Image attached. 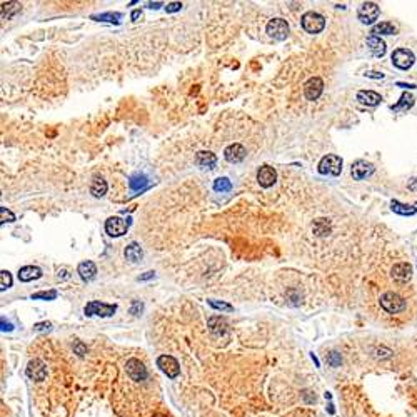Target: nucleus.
I'll return each mask as SVG.
<instances>
[{"label": "nucleus", "mask_w": 417, "mask_h": 417, "mask_svg": "<svg viewBox=\"0 0 417 417\" xmlns=\"http://www.w3.org/2000/svg\"><path fill=\"white\" fill-rule=\"evenodd\" d=\"M357 100L364 105H369V107H374V105H379L382 97L379 94L374 92V90H359L357 92Z\"/></svg>", "instance_id": "obj_20"}, {"label": "nucleus", "mask_w": 417, "mask_h": 417, "mask_svg": "<svg viewBox=\"0 0 417 417\" xmlns=\"http://www.w3.org/2000/svg\"><path fill=\"white\" fill-rule=\"evenodd\" d=\"M142 311H144V304L139 302V300H134V302H132V307H130V312L136 314V316H139V314H140Z\"/></svg>", "instance_id": "obj_40"}, {"label": "nucleus", "mask_w": 417, "mask_h": 417, "mask_svg": "<svg viewBox=\"0 0 417 417\" xmlns=\"http://www.w3.org/2000/svg\"><path fill=\"white\" fill-rule=\"evenodd\" d=\"M397 85L402 87V89H416L414 83H404V82H397Z\"/></svg>", "instance_id": "obj_46"}, {"label": "nucleus", "mask_w": 417, "mask_h": 417, "mask_svg": "<svg viewBox=\"0 0 417 417\" xmlns=\"http://www.w3.org/2000/svg\"><path fill=\"white\" fill-rule=\"evenodd\" d=\"M312 232L316 234L317 237L327 236V234H331V222H329V219H324V217H320V219H317L316 222H314Z\"/></svg>", "instance_id": "obj_25"}, {"label": "nucleus", "mask_w": 417, "mask_h": 417, "mask_svg": "<svg viewBox=\"0 0 417 417\" xmlns=\"http://www.w3.org/2000/svg\"><path fill=\"white\" fill-rule=\"evenodd\" d=\"M391 209L394 210L396 214H399V216H414V214L417 212V209L414 207V205L400 204L399 200H392L391 202Z\"/></svg>", "instance_id": "obj_29"}, {"label": "nucleus", "mask_w": 417, "mask_h": 417, "mask_svg": "<svg viewBox=\"0 0 417 417\" xmlns=\"http://www.w3.org/2000/svg\"><path fill=\"white\" fill-rule=\"evenodd\" d=\"M22 9V5L19 2H3L2 3V19H10L14 17L15 14H19Z\"/></svg>", "instance_id": "obj_30"}, {"label": "nucleus", "mask_w": 417, "mask_h": 417, "mask_svg": "<svg viewBox=\"0 0 417 417\" xmlns=\"http://www.w3.org/2000/svg\"><path fill=\"white\" fill-rule=\"evenodd\" d=\"M357 15H359L360 22L371 25V23H374L377 20V17H379V7H377V3L374 2H365L360 5Z\"/></svg>", "instance_id": "obj_10"}, {"label": "nucleus", "mask_w": 417, "mask_h": 417, "mask_svg": "<svg viewBox=\"0 0 417 417\" xmlns=\"http://www.w3.org/2000/svg\"><path fill=\"white\" fill-rule=\"evenodd\" d=\"M142 257H144V252H142L140 245H139L137 242H130V244L125 247V259L127 260L139 262V260H142Z\"/></svg>", "instance_id": "obj_24"}, {"label": "nucleus", "mask_w": 417, "mask_h": 417, "mask_svg": "<svg viewBox=\"0 0 417 417\" xmlns=\"http://www.w3.org/2000/svg\"><path fill=\"white\" fill-rule=\"evenodd\" d=\"M329 412H331V414H334V406H332V404H329Z\"/></svg>", "instance_id": "obj_50"}, {"label": "nucleus", "mask_w": 417, "mask_h": 417, "mask_svg": "<svg viewBox=\"0 0 417 417\" xmlns=\"http://www.w3.org/2000/svg\"><path fill=\"white\" fill-rule=\"evenodd\" d=\"M327 362L332 365V367H339L340 362H342V357H340V354L337 351H332L331 354L327 356Z\"/></svg>", "instance_id": "obj_37"}, {"label": "nucleus", "mask_w": 417, "mask_h": 417, "mask_svg": "<svg viewBox=\"0 0 417 417\" xmlns=\"http://www.w3.org/2000/svg\"><path fill=\"white\" fill-rule=\"evenodd\" d=\"M130 227V219H122V217H109L105 220V232L110 237H120L127 234Z\"/></svg>", "instance_id": "obj_5"}, {"label": "nucleus", "mask_w": 417, "mask_h": 417, "mask_svg": "<svg viewBox=\"0 0 417 417\" xmlns=\"http://www.w3.org/2000/svg\"><path fill=\"white\" fill-rule=\"evenodd\" d=\"M391 276H392V279H396L397 282L411 280V277H412V265L409 264V262H400V264H396L394 267L391 269Z\"/></svg>", "instance_id": "obj_15"}, {"label": "nucleus", "mask_w": 417, "mask_h": 417, "mask_svg": "<svg viewBox=\"0 0 417 417\" xmlns=\"http://www.w3.org/2000/svg\"><path fill=\"white\" fill-rule=\"evenodd\" d=\"M364 75L369 79H384V74H380V72H365Z\"/></svg>", "instance_id": "obj_42"}, {"label": "nucleus", "mask_w": 417, "mask_h": 417, "mask_svg": "<svg viewBox=\"0 0 417 417\" xmlns=\"http://www.w3.org/2000/svg\"><path fill=\"white\" fill-rule=\"evenodd\" d=\"M396 32H397V29L392 25L391 22H379V23H376V25L372 27L371 34L379 37V35H394Z\"/></svg>", "instance_id": "obj_26"}, {"label": "nucleus", "mask_w": 417, "mask_h": 417, "mask_svg": "<svg viewBox=\"0 0 417 417\" xmlns=\"http://www.w3.org/2000/svg\"><path fill=\"white\" fill-rule=\"evenodd\" d=\"M182 9V3L180 2H169L165 7V10L169 12V14H174V12H179Z\"/></svg>", "instance_id": "obj_38"}, {"label": "nucleus", "mask_w": 417, "mask_h": 417, "mask_svg": "<svg viewBox=\"0 0 417 417\" xmlns=\"http://www.w3.org/2000/svg\"><path fill=\"white\" fill-rule=\"evenodd\" d=\"M391 59H392V63H394L397 69H400V70L411 69V67L414 65V60H416L414 54H412L411 50H407V49H397V50H394L392 55H391Z\"/></svg>", "instance_id": "obj_7"}, {"label": "nucleus", "mask_w": 417, "mask_h": 417, "mask_svg": "<svg viewBox=\"0 0 417 417\" xmlns=\"http://www.w3.org/2000/svg\"><path fill=\"white\" fill-rule=\"evenodd\" d=\"M147 7H149V9H159V7H162V2H149Z\"/></svg>", "instance_id": "obj_47"}, {"label": "nucleus", "mask_w": 417, "mask_h": 417, "mask_svg": "<svg viewBox=\"0 0 417 417\" xmlns=\"http://www.w3.org/2000/svg\"><path fill=\"white\" fill-rule=\"evenodd\" d=\"M157 367L160 369L162 372L170 377V379H176V377L180 374V367H179V362L174 359L172 356H160L157 359Z\"/></svg>", "instance_id": "obj_8"}, {"label": "nucleus", "mask_w": 417, "mask_h": 417, "mask_svg": "<svg viewBox=\"0 0 417 417\" xmlns=\"http://www.w3.org/2000/svg\"><path fill=\"white\" fill-rule=\"evenodd\" d=\"M265 30H267L269 37L276 39V40H285L289 35V23L284 19H272L269 20Z\"/></svg>", "instance_id": "obj_6"}, {"label": "nucleus", "mask_w": 417, "mask_h": 417, "mask_svg": "<svg viewBox=\"0 0 417 417\" xmlns=\"http://www.w3.org/2000/svg\"><path fill=\"white\" fill-rule=\"evenodd\" d=\"M27 377L35 382H40V380L45 379L47 376V369H45V364L42 362L40 359H34L30 360L29 365H27Z\"/></svg>", "instance_id": "obj_12"}, {"label": "nucleus", "mask_w": 417, "mask_h": 417, "mask_svg": "<svg viewBox=\"0 0 417 417\" xmlns=\"http://www.w3.org/2000/svg\"><path fill=\"white\" fill-rule=\"evenodd\" d=\"M406 300L396 292H386L380 296V307L389 314H399L406 309Z\"/></svg>", "instance_id": "obj_2"}, {"label": "nucleus", "mask_w": 417, "mask_h": 417, "mask_svg": "<svg viewBox=\"0 0 417 417\" xmlns=\"http://www.w3.org/2000/svg\"><path fill=\"white\" fill-rule=\"evenodd\" d=\"M209 327H210V331H212L214 334H217V336H222V334H224L225 331H227V322H225V319L224 317H210L209 319Z\"/></svg>", "instance_id": "obj_28"}, {"label": "nucleus", "mask_w": 417, "mask_h": 417, "mask_svg": "<svg viewBox=\"0 0 417 417\" xmlns=\"http://www.w3.org/2000/svg\"><path fill=\"white\" fill-rule=\"evenodd\" d=\"M156 276V272H152V271H149V272H145V274H142L140 277H139V280H149V279H152V277Z\"/></svg>", "instance_id": "obj_43"}, {"label": "nucleus", "mask_w": 417, "mask_h": 417, "mask_svg": "<svg viewBox=\"0 0 417 417\" xmlns=\"http://www.w3.org/2000/svg\"><path fill=\"white\" fill-rule=\"evenodd\" d=\"M57 279H59V280H65V279H69V271H65V269H62V271H59Z\"/></svg>", "instance_id": "obj_44"}, {"label": "nucleus", "mask_w": 417, "mask_h": 417, "mask_svg": "<svg viewBox=\"0 0 417 417\" xmlns=\"http://www.w3.org/2000/svg\"><path fill=\"white\" fill-rule=\"evenodd\" d=\"M12 329H14V327H12V324H10V322H5V319H2V331H3V332H10Z\"/></svg>", "instance_id": "obj_45"}, {"label": "nucleus", "mask_w": 417, "mask_h": 417, "mask_svg": "<svg viewBox=\"0 0 417 417\" xmlns=\"http://www.w3.org/2000/svg\"><path fill=\"white\" fill-rule=\"evenodd\" d=\"M57 297V291H42V292H37V294H32L30 299L37 300V299H43V300H54Z\"/></svg>", "instance_id": "obj_34"}, {"label": "nucleus", "mask_w": 417, "mask_h": 417, "mask_svg": "<svg viewBox=\"0 0 417 417\" xmlns=\"http://www.w3.org/2000/svg\"><path fill=\"white\" fill-rule=\"evenodd\" d=\"M322 90H324V82H322V79H319V77H312L304 83V95L307 100H316V99H319Z\"/></svg>", "instance_id": "obj_11"}, {"label": "nucleus", "mask_w": 417, "mask_h": 417, "mask_svg": "<svg viewBox=\"0 0 417 417\" xmlns=\"http://www.w3.org/2000/svg\"><path fill=\"white\" fill-rule=\"evenodd\" d=\"M214 190L216 192H229L232 190V182L227 177H219L214 180Z\"/></svg>", "instance_id": "obj_32"}, {"label": "nucleus", "mask_w": 417, "mask_h": 417, "mask_svg": "<svg viewBox=\"0 0 417 417\" xmlns=\"http://www.w3.org/2000/svg\"><path fill=\"white\" fill-rule=\"evenodd\" d=\"M9 287H12V276L9 271H2L0 272V289L7 291Z\"/></svg>", "instance_id": "obj_35"}, {"label": "nucleus", "mask_w": 417, "mask_h": 417, "mask_svg": "<svg viewBox=\"0 0 417 417\" xmlns=\"http://www.w3.org/2000/svg\"><path fill=\"white\" fill-rule=\"evenodd\" d=\"M42 277V269L37 265H25L19 269V280L20 282H30Z\"/></svg>", "instance_id": "obj_17"}, {"label": "nucleus", "mask_w": 417, "mask_h": 417, "mask_svg": "<svg viewBox=\"0 0 417 417\" xmlns=\"http://www.w3.org/2000/svg\"><path fill=\"white\" fill-rule=\"evenodd\" d=\"M412 105H414V97L411 94L404 92L400 95V100L396 105H391V110H394V112H407Z\"/></svg>", "instance_id": "obj_23"}, {"label": "nucleus", "mask_w": 417, "mask_h": 417, "mask_svg": "<svg viewBox=\"0 0 417 417\" xmlns=\"http://www.w3.org/2000/svg\"><path fill=\"white\" fill-rule=\"evenodd\" d=\"M77 272H79V276H80L82 280L89 282V280H92L95 276H97V267H95V264L92 260H83V262L79 264Z\"/></svg>", "instance_id": "obj_21"}, {"label": "nucleus", "mask_w": 417, "mask_h": 417, "mask_svg": "<svg viewBox=\"0 0 417 417\" xmlns=\"http://www.w3.org/2000/svg\"><path fill=\"white\" fill-rule=\"evenodd\" d=\"M15 220V216L10 212L7 207H0V222L5 224V222H14Z\"/></svg>", "instance_id": "obj_36"}, {"label": "nucleus", "mask_w": 417, "mask_h": 417, "mask_svg": "<svg viewBox=\"0 0 417 417\" xmlns=\"http://www.w3.org/2000/svg\"><path fill=\"white\" fill-rule=\"evenodd\" d=\"M317 169H319V174H322V176L336 177L342 172V159L339 156H336V154H327V156H324L320 159Z\"/></svg>", "instance_id": "obj_1"}, {"label": "nucleus", "mask_w": 417, "mask_h": 417, "mask_svg": "<svg viewBox=\"0 0 417 417\" xmlns=\"http://www.w3.org/2000/svg\"><path fill=\"white\" fill-rule=\"evenodd\" d=\"M129 187L130 190H134V192H142V190H145L149 187V179H147L144 174H134L129 180Z\"/></svg>", "instance_id": "obj_22"}, {"label": "nucleus", "mask_w": 417, "mask_h": 417, "mask_svg": "<svg viewBox=\"0 0 417 417\" xmlns=\"http://www.w3.org/2000/svg\"><path fill=\"white\" fill-rule=\"evenodd\" d=\"M367 47L371 49L372 55H376V57H384V55H386V50H387L386 42L380 37H377V35H369Z\"/></svg>", "instance_id": "obj_18"}, {"label": "nucleus", "mask_w": 417, "mask_h": 417, "mask_svg": "<svg viewBox=\"0 0 417 417\" xmlns=\"http://www.w3.org/2000/svg\"><path fill=\"white\" fill-rule=\"evenodd\" d=\"M125 371L127 374H129V377L132 380H136V382H142V380L147 379V369L145 365L140 362L139 359H129L125 364Z\"/></svg>", "instance_id": "obj_9"}, {"label": "nucleus", "mask_w": 417, "mask_h": 417, "mask_svg": "<svg viewBox=\"0 0 417 417\" xmlns=\"http://www.w3.org/2000/svg\"><path fill=\"white\" fill-rule=\"evenodd\" d=\"M196 164L202 169H214L217 164V157L216 154L209 152V150H200L196 156Z\"/></svg>", "instance_id": "obj_19"}, {"label": "nucleus", "mask_w": 417, "mask_h": 417, "mask_svg": "<svg viewBox=\"0 0 417 417\" xmlns=\"http://www.w3.org/2000/svg\"><path fill=\"white\" fill-rule=\"evenodd\" d=\"M414 207H416V209H417V202H416V205H414Z\"/></svg>", "instance_id": "obj_51"}, {"label": "nucleus", "mask_w": 417, "mask_h": 417, "mask_svg": "<svg viewBox=\"0 0 417 417\" xmlns=\"http://www.w3.org/2000/svg\"><path fill=\"white\" fill-rule=\"evenodd\" d=\"M276 180H277V172L274 167H269V165L260 167L259 172H257V182L260 184V187H264V189L272 187V185L276 184Z\"/></svg>", "instance_id": "obj_13"}, {"label": "nucleus", "mask_w": 417, "mask_h": 417, "mask_svg": "<svg viewBox=\"0 0 417 417\" xmlns=\"http://www.w3.org/2000/svg\"><path fill=\"white\" fill-rule=\"evenodd\" d=\"M94 20L97 22H109V23H119L122 19V14H119V12H107V14H100V15H92Z\"/></svg>", "instance_id": "obj_31"}, {"label": "nucleus", "mask_w": 417, "mask_h": 417, "mask_svg": "<svg viewBox=\"0 0 417 417\" xmlns=\"http://www.w3.org/2000/svg\"><path fill=\"white\" fill-rule=\"evenodd\" d=\"M115 311H117V305L115 304H104V302H100V300H90V302H87V305L83 307V312H85L87 317H92V316L112 317Z\"/></svg>", "instance_id": "obj_4"}, {"label": "nucleus", "mask_w": 417, "mask_h": 417, "mask_svg": "<svg viewBox=\"0 0 417 417\" xmlns=\"http://www.w3.org/2000/svg\"><path fill=\"white\" fill-rule=\"evenodd\" d=\"M374 172V165L369 164L365 160H357L352 164V169H351V174L356 180H364L365 177H369L371 174Z\"/></svg>", "instance_id": "obj_16"}, {"label": "nucleus", "mask_w": 417, "mask_h": 417, "mask_svg": "<svg viewBox=\"0 0 417 417\" xmlns=\"http://www.w3.org/2000/svg\"><path fill=\"white\" fill-rule=\"evenodd\" d=\"M74 349H75V352H77L79 356H85L87 354V349H85V345H83L82 342H75Z\"/></svg>", "instance_id": "obj_41"}, {"label": "nucleus", "mask_w": 417, "mask_h": 417, "mask_svg": "<svg viewBox=\"0 0 417 417\" xmlns=\"http://www.w3.org/2000/svg\"><path fill=\"white\" fill-rule=\"evenodd\" d=\"M409 189H411V190H417V179H414V180H412L411 184H409Z\"/></svg>", "instance_id": "obj_49"}, {"label": "nucleus", "mask_w": 417, "mask_h": 417, "mask_svg": "<svg viewBox=\"0 0 417 417\" xmlns=\"http://www.w3.org/2000/svg\"><path fill=\"white\" fill-rule=\"evenodd\" d=\"M90 192L94 197H104L107 194V182L102 177H94L92 185H90Z\"/></svg>", "instance_id": "obj_27"}, {"label": "nucleus", "mask_w": 417, "mask_h": 417, "mask_svg": "<svg viewBox=\"0 0 417 417\" xmlns=\"http://www.w3.org/2000/svg\"><path fill=\"white\" fill-rule=\"evenodd\" d=\"M300 23H302V29L307 34H319L325 27V19L317 12H305L302 19H300Z\"/></svg>", "instance_id": "obj_3"}, {"label": "nucleus", "mask_w": 417, "mask_h": 417, "mask_svg": "<svg viewBox=\"0 0 417 417\" xmlns=\"http://www.w3.org/2000/svg\"><path fill=\"white\" fill-rule=\"evenodd\" d=\"M207 302H209L210 307L216 309V311H224V312H232L234 311L232 305L227 304V302H219V300H216V299H209Z\"/></svg>", "instance_id": "obj_33"}, {"label": "nucleus", "mask_w": 417, "mask_h": 417, "mask_svg": "<svg viewBox=\"0 0 417 417\" xmlns=\"http://www.w3.org/2000/svg\"><path fill=\"white\" fill-rule=\"evenodd\" d=\"M140 15H142V12H140V10H134L130 17H132V20H137V19L140 17Z\"/></svg>", "instance_id": "obj_48"}, {"label": "nucleus", "mask_w": 417, "mask_h": 417, "mask_svg": "<svg viewBox=\"0 0 417 417\" xmlns=\"http://www.w3.org/2000/svg\"><path fill=\"white\" fill-rule=\"evenodd\" d=\"M245 156H247V152H245L244 145H240V144H230L229 147H225V150H224L225 160L230 162V164H239V162L244 160Z\"/></svg>", "instance_id": "obj_14"}, {"label": "nucleus", "mask_w": 417, "mask_h": 417, "mask_svg": "<svg viewBox=\"0 0 417 417\" xmlns=\"http://www.w3.org/2000/svg\"><path fill=\"white\" fill-rule=\"evenodd\" d=\"M50 327H52V324H50V322H39V324L34 325V329L37 332H49Z\"/></svg>", "instance_id": "obj_39"}]
</instances>
